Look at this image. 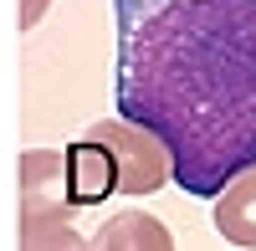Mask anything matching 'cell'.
<instances>
[{"mask_svg": "<svg viewBox=\"0 0 256 251\" xmlns=\"http://www.w3.org/2000/svg\"><path fill=\"white\" fill-rule=\"evenodd\" d=\"M118 113L169 149L184 195L256 164V0H113Z\"/></svg>", "mask_w": 256, "mask_h": 251, "instance_id": "1", "label": "cell"}, {"mask_svg": "<svg viewBox=\"0 0 256 251\" xmlns=\"http://www.w3.org/2000/svg\"><path fill=\"white\" fill-rule=\"evenodd\" d=\"M216 231L230 246L256 251V164L236 170L220 190H216Z\"/></svg>", "mask_w": 256, "mask_h": 251, "instance_id": "5", "label": "cell"}, {"mask_svg": "<svg viewBox=\"0 0 256 251\" xmlns=\"http://www.w3.org/2000/svg\"><path fill=\"white\" fill-rule=\"evenodd\" d=\"M88 138H98L102 149L113 154V170H118V190L123 195H154L164 190V180H169V149L144 128V123L134 118H98Z\"/></svg>", "mask_w": 256, "mask_h": 251, "instance_id": "3", "label": "cell"}, {"mask_svg": "<svg viewBox=\"0 0 256 251\" xmlns=\"http://www.w3.org/2000/svg\"><path fill=\"white\" fill-rule=\"evenodd\" d=\"M72 200H67V170L62 149H26L20 154V246H77L67 231Z\"/></svg>", "mask_w": 256, "mask_h": 251, "instance_id": "2", "label": "cell"}, {"mask_svg": "<svg viewBox=\"0 0 256 251\" xmlns=\"http://www.w3.org/2000/svg\"><path fill=\"white\" fill-rule=\"evenodd\" d=\"M92 246H98V251H128V246L169 251V246H174V236H169L154 216H144V210H118V216H108V220L92 231Z\"/></svg>", "mask_w": 256, "mask_h": 251, "instance_id": "6", "label": "cell"}, {"mask_svg": "<svg viewBox=\"0 0 256 251\" xmlns=\"http://www.w3.org/2000/svg\"><path fill=\"white\" fill-rule=\"evenodd\" d=\"M62 170H67V200H72V210H77V205H102L118 190L113 154L102 149L98 138H88V134L62 149Z\"/></svg>", "mask_w": 256, "mask_h": 251, "instance_id": "4", "label": "cell"}, {"mask_svg": "<svg viewBox=\"0 0 256 251\" xmlns=\"http://www.w3.org/2000/svg\"><path fill=\"white\" fill-rule=\"evenodd\" d=\"M46 10H52V0H20V31H36Z\"/></svg>", "mask_w": 256, "mask_h": 251, "instance_id": "7", "label": "cell"}]
</instances>
